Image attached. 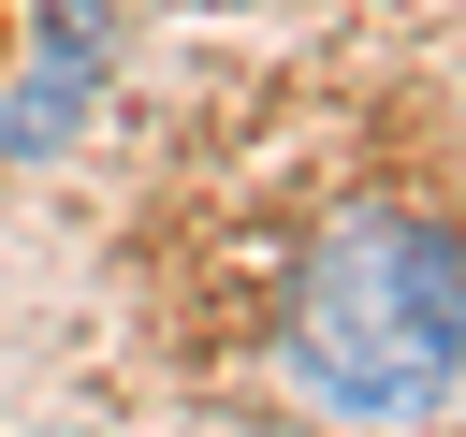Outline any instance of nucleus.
<instances>
[{
  "label": "nucleus",
  "mask_w": 466,
  "mask_h": 437,
  "mask_svg": "<svg viewBox=\"0 0 466 437\" xmlns=\"http://www.w3.org/2000/svg\"><path fill=\"white\" fill-rule=\"evenodd\" d=\"M291 364L350 422H422L466 379V233H437L408 204L335 218L291 291Z\"/></svg>",
  "instance_id": "nucleus-1"
}]
</instances>
